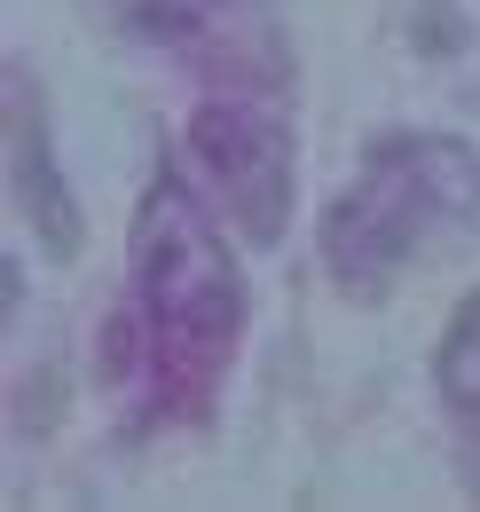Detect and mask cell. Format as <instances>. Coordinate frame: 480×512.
<instances>
[{"mask_svg":"<svg viewBox=\"0 0 480 512\" xmlns=\"http://www.w3.org/2000/svg\"><path fill=\"white\" fill-rule=\"evenodd\" d=\"M252 292L213 221V197L189 182L174 150L150 158L126 221V284L103 323L95 379L134 442L205 434L221 418V386L244 355Z\"/></svg>","mask_w":480,"mask_h":512,"instance_id":"obj_1","label":"cell"},{"mask_svg":"<svg viewBox=\"0 0 480 512\" xmlns=\"http://www.w3.org/2000/svg\"><path fill=\"white\" fill-rule=\"evenodd\" d=\"M465 229H480V142L449 127H386L378 142H362L355 174L331 190L315 253L347 300L378 308Z\"/></svg>","mask_w":480,"mask_h":512,"instance_id":"obj_2","label":"cell"},{"mask_svg":"<svg viewBox=\"0 0 480 512\" xmlns=\"http://www.w3.org/2000/svg\"><path fill=\"white\" fill-rule=\"evenodd\" d=\"M79 24L189 71L205 95H292V32L276 0H71Z\"/></svg>","mask_w":480,"mask_h":512,"instance_id":"obj_3","label":"cell"},{"mask_svg":"<svg viewBox=\"0 0 480 512\" xmlns=\"http://www.w3.org/2000/svg\"><path fill=\"white\" fill-rule=\"evenodd\" d=\"M189 182L213 197V213L237 229L252 253H276L300 205V142L276 103L260 95H205L181 134Z\"/></svg>","mask_w":480,"mask_h":512,"instance_id":"obj_4","label":"cell"},{"mask_svg":"<svg viewBox=\"0 0 480 512\" xmlns=\"http://www.w3.org/2000/svg\"><path fill=\"white\" fill-rule=\"evenodd\" d=\"M0 87H8V205H16L24 237L48 260H79L87 221H79V197L63 182L56 127H48V87H40L32 56H8Z\"/></svg>","mask_w":480,"mask_h":512,"instance_id":"obj_5","label":"cell"},{"mask_svg":"<svg viewBox=\"0 0 480 512\" xmlns=\"http://www.w3.org/2000/svg\"><path fill=\"white\" fill-rule=\"evenodd\" d=\"M433 402L465 442H480V284L449 308L441 339H433Z\"/></svg>","mask_w":480,"mask_h":512,"instance_id":"obj_6","label":"cell"}]
</instances>
